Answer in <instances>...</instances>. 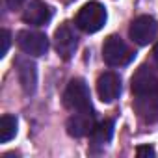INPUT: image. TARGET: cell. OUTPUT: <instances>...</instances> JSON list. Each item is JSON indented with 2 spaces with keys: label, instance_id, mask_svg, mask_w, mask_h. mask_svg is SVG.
<instances>
[{
  "label": "cell",
  "instance_id": "1",
  "mask_svg": "<svg viewBox=\"0 0 158 158\" xmlns=\"http://www.w3.org/2000/svg\"><path fill=\"white\" fill-rule=\"evenodd\" d=\"M134 108L147 123L158 121V71L151 65H141L132 76Z\"/></svg>",
  "mask_w": 158,
  "mask_h": 158
},
{
  "label": "cell",
  "instance_id": "2",
  "mask_svg": "<svg viewBox=\"0 0 158 158\" xmlns=\"http://www.w3.org/2000/svg\"><path fill=\"white\" fill-rule=\"evenodd\" d=\"M63 104L71 112H88L93 110L91 106V95L89 88L82 78H74L67 84V89L63 93Z\"/></svg>",
  "mask_w": 158,
  "mask_h": 158
},
{
  "label": "cell",
  "instance_id": "3",
  "mask_svg": "<svg viewBox=\"0 0 158 158\" xmlns=\"http://www.w3.org/2000/svg\"><path fill=\"white\" fill-rule=\"evenodd\" d=\"M106 10L99 2H88L76 15V26L86 34H95L106 24Z\"/></svg>",
  "mask_w": 158,
  "mask_h": 158
},
{
  "label": "cell",
  "instance_id": "4",
  "mask_svg": "<svg viewBox=\"0 0 158 158\" xmlns=\"http://www.w3.org/2000/svg\"><path fill=\"white\" fill-rule=\"evenodd\" d=\"M134 56H136V52L119 35H110L102 45V58L112 67L127 65V63H130L134 60Z\"/></svg>",
  "mask_w": 158,
  "mask_h": 158
},
{
  "label": "cell",
  "instance_id": "5",
  "mask_svg": "<svg viewBox=\"0 0 158 158\" xmlns=\"http://www.w3.org/2000/svg\"><path fill=\"white\" fill-rule=\"evenodd\" d=\"M17 45L28 56H43L48 50L47 35L35 30H21L17 34Z\"/></svg>",
  "mask_w": 158,
  "mask_h": 158
},
{
  "label": "cell",
  "instance_id": "6",
  "mask_svg": "<svg viewBox=\"0 0 158 158\" xmlns=\"http://www.w3.org/2000/svg\"><path fill=\"white\" fill-rule=\"evenodd\" d=\"M156 32H158V24L152 17L149 15H139L132 21L130 24V39L136 43V45H149L154 37H156Z\"/></svg>",
  "mask_w": 158,
  "mask_h": 158
},
{
  "label": "cell",
  "instance_id": "7",
  "mask_svg": "<svg viewBox=\"0 0 158 158\" xmlns=\"http://www.w3.org/2000/svg\"><path fill=\"white\" fill-rule=\"evenodd\" d=\"M15 69H17V76H19V82L21 88L26 95H34L35 88H37V69L35 63L30 58H17L15 60Z\"/></svg>",
  "mask_w": 158,
  "mask_h": 158
},
{
  "label": "cell",
  "instance_id": "8",
  "mask_svg": "<svg viewBox=\"0 0 158 158\" xmlns=\"http://www.w3.org/2000/svg\"><path fill=\"white\" fill-rule=\"evenodd\" d=\"M95 128V114L93 110L88 112H74L69 119H67V132L73 138H84V136H91Z\"/></svg>",
  "mask_w": 158,
  "mask_h": 158
},
{
  "label": "cell",
  "instance_id": "9",
  "mask_svg": "<svg viewBox=\"0 0 158 158\" xmlns=\"http://www.w3.org/2000/svg\"><path fill=\"white\" fill-rule=\"evenodd\" d=\"M54 47L56 52L63 58V60H71L76 47H78V37L74 34V30L69 24H61L56 34H54Z\"/></svg>",
  "mask_w": 158,
  "mask_h": 158
},
{
  "label": "cell",
  "instance_id": "10",
  "mask_svg": "<svg viewBox=\"0 0 158 158\" xmlns=\"http://www.w3.org/2000/svg\"><path fill=\"white\" fill-rule=\"evenodd\" d=\"M97 93L102 102H114L121 95V78L119 74L108 71L99 76L97 80Z\"/></svg>",
  "mask_w": 158,
  "mask_h": 158
},
{
  "label": "cell",
  "instance_id": "11",
  "mask_svg": "<svg viewBox=\"0 0 158 158\" xmlns=\"http://www.w3.org/2000/svg\"><path fill=\"white\" fill-rule=\"evenodd\" d=\"M50 19H52V8L45 4L43 0H32L23 13V21L30 26H43Z\"/></svg>",
  "mask_w": 158,
  "mask_h": 158
},
{
  "label": "cell",
  "instance_id": "12",
  "mask_svg": "<svg viewBox=\"0 0 158 158\" xmlns=\"http://www.w3.org/2000/svg\"><path fill=\"white\" fill-rule=\"evenodd\" d=\"M114 136V121L112 119H106L99 125H95L93 132H91V143L95 147H104Z\"/></svg>",
  "mask_w": 158,
  "mask_h": 158
},
{
  "label": "cell",
  "instance_id": "13",
  "mask_svg": "<svg viewBox=\"0 0 158 158\" xmlns=\"http://www.w3.org/2000/svg\"><path fill=\"white\" fill-rule=\"evenodd\" d=\"M17 134V117L6 114L0 119V141L8 143L10 139H13Z\"/></svg>",
  "mask_w": 158,
  "mask_h": 158
},
{
  "label": "cell",
  "instance_id": "14",
  "mask_svg": "<svg viewBox=\"0 0 158 158\" xmlns=\"http://www.w3.org/2000/svg\"><path fill=\"white\" fill-rule=\"evenodd\" d=\"M10 39H11L10 32H8V30H2V50H0V56H2V58L8 54V48H10Z\"/></svg>",
  "mask_w": 158,
  "mask_h": 158
},
{
  "label": "cell",
  "instance_id": "15",
  "mask_svg": "<svg viewBox=\"0 0 158 158\" xmlns=\"http://www.w3.org/2000/svg\"><path fill=\"white\" fill-rule=\"evenodd\" d=\"M136 154L141 158V156H154V149L152 147H149V145H145V147H138L136 149Z\"/></svg>",
  "mask_w": 158,
  "mask_h": 158
},
{
  "label": "cell",
  "instance_id": "16",
  "mask_svg": "<svg viewBox=\"0 0 158 158\" xmlns=\"http://www.w3.org/2000/svg\"><path fill=\"white\" fill-rule=\"evenodd\" d=\"M6 4H8L11 10H17V8H21V6L24 4V0H6Z\"/></svg>",
  "mask_w": 158,
  "mask_h": 158
},
{
  "label": "cell",
  "instance_id": "17",
  "mask_svg": "<svg viewBox=\"0 0 158 158\" xmlns=\"http://www.w3.org/2000/svg\"><path fill=\"white\" fill-rule=\"evenodd\" d=\"M152 58H154V61H156V65H158V43H156L154 48H152Z\"/></svg>",
  "mask_w": 158,
  "mask_h": 158
}]
</instances>
